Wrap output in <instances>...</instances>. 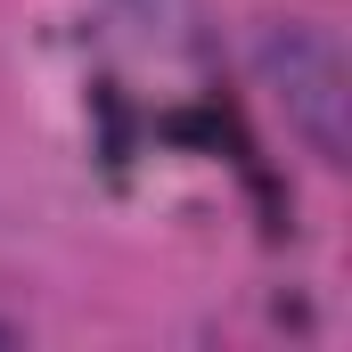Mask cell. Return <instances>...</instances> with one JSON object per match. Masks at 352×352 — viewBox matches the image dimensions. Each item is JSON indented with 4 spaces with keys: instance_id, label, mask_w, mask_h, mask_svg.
Returning a JSON list of instances; mask_svg holds the SVG:
<instances>
[{
    "instance_id": "obj_1",
    "label": "cell",
    "mask_w": 352,
    "mask_h": 352,
    "mask_svg": "<svg viewBox=\"0 0 352 352\" xmlns=\"http://www.w3.org/2000/svg\"><path fill=\"white\" fill-rule=\"evenodd\" d=\"M254 74L278 98L287 131L320 156V164H344L352 156V66L336 50V33L303 25V16H278L254 33Z\"/></svg>"
},
{
    "instance_id": "obj_2",
    "label": "cell",
    "mask_w": 352,
    "mask_h": 352,
    "mask_svg": "<svg viewBox=\"0 0 352 352\" xmlns=\"http://www.w3.org/2000/svg\"><path fill=\"white\" fill-rule=\"evenodd\" d=\"M8 344H16V328H8V320H0V352H8Z\"/></svg>"
}]
</instances>
